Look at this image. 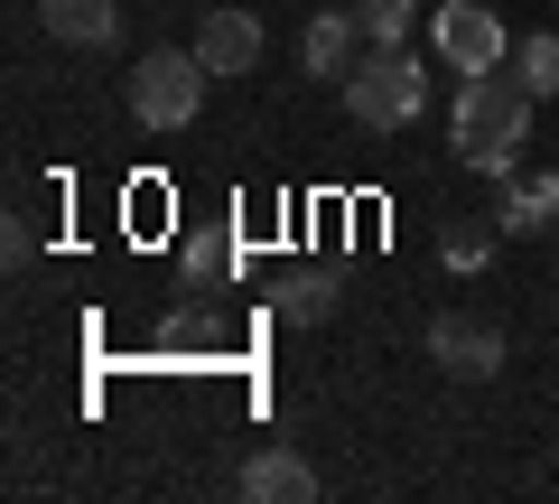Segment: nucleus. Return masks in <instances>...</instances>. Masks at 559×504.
<instances>
[{
	"mask_svg": "<svg viewBox=\"0 0 559 504\" xmlns=\"http://www.w3.org/2000/svg\"><path fill=\"white\" fill-rule=\"evenodd\" d=\"M532 103L540 94H522L513 75H466V94H457V113H448V141H457V160L476 168V178H503V168H522V141H532Z\"/></svg>",
	"mask_w": 559,
	"mask_h": 504,
	"instance_id": "obj_1",
	"label": "nucleus"
},
{
	"mask_svg": "<svg viewBox=\"0 0 559 504\" xmlns=\"http://www.w3.org/2000/svg\"><path fill=\"white\" fill-rule=\"evenodd\" d=\"M224 262H234V243H224V234H197V243H187V281H215Z\"/></svg>",
	"mask_w": 559,
	"mask_h": 504,
	"instance_id": "obj_15",
	"label": "nucleus"
},
{
	"mask_svg": "<svg viewBox=\"0 0 559 504\" xmlns=\"http://www.w3.org/2000/svg\"><path fill=\"white\" fill-rule=\"evenodd\" d=\"M355 20H364V38H373V47H401V38H411V20H419V0H355Z\"/></svg>",
	"mask_w": 559,
	"mask_h": 504,
	"instance_id": "obj_13",
	"label": "nucleus"
},
{
	"mask_svg": "<svg viewBox=\"0 0 559 504\" xmlns=\"http://www.w3.org/2000/svg\"><path fill=\"white\" fill-rule=\"evenodd\" d=\"M429 355H439L448 374H466V384H485V374H503V327H485V318H429Z\"/></svg>",
	"mask_w": 559,
	"mask_h": 504,
	"instance_id": "obj_5",
	"label": "nucleus"
},
{
	"mask_svg": "<svg viewBox=\"0 0 559 504\" xmlns=\"http://www.w3.org/2000/svg\"><path fill=\"white\" fill-rule=\"evenodd\" d=\"M326 308H336V271H289L280 281V318L289 327H318Z\"/></svg>",
	"mask_w": 559,
	"mask_h": 504,
	"instance_id": "obj_12",
	"label": "nucleus"
},
{
	"mask_svg": "<svg viewBox=\"0 0 559 504\" xmlns=\"http://www.w3.org/2000/svg\"><path fill=\"white\" fill-rule=\"evenodd\" d=\"M485 234H495V224H448V243H439V253H448V271H485V253H495Z\"/></svg>",
	"mask_w": 559,
	"mask_h": 504,
	"instance_id": "obj_14",
	"label": "nucleus"
},
{
	"mask_svg": "<svg viewBox=\"0 0 559 504\" xmlns=\"http://www.w3.org/2000/svg\"><path fill=\"white\" fill-rule=\"evenodd\" d=\"M503 206H495V234H550L559 224V178L550 168H503Z\"/></svg>",
	"mask_w": 559,
	"mask_h": 504,
	"instance_id": "obj_6",
	"label": "nucleus"
},
{
	"mask_svg": "<svg viewBox=\"0 0 559 504\" xmlns=\"http://www.w3.org/2000/svg\"><path fill=\"white\" fill-rule=\"evenodd\" d=\"M439 57L457 66V75H495L513 47H503V20L485 10V0H448L439 10Z\"/></svg>",
	"mask_w": 559,
	"mask_h": 504,
	"instance_id": "obj_4",
	"label": "nucleus"
},
{
	"mask_svg": "<svg viewBox=\"0 0 559 504\" xmlns=\"http://www.w3.org/2000/svg\"><path fill=\"white\" fill-rule=\"evenodd\" d=\"M38 20H47V38H66V47H112L121 38L112 0H38Z\"/></svg>",
	"mask_w": 559,
	"mask_h": 504,
	"instance_id": "obj_10",
	"label": "nucleus"
},
{
	"mask_svg": "<svg viewBox=\"0 0 559 504\" xmlns=\"http://www.w3.org/2000/svg\"><path fill=\"white\" fill-rule=\"evenodd\" d=\"M503 75H513L522 94H559V28H532V38H513Z\"/></svg>",
	"mask_w": 559,
	"mask_h": 504,
	"instance_id": "obj_11",
	"label": "nucleus"
},
{
	"mask_svg": "<svg viewBox=\"0 0 559 504\" xmlns=\"http://www.w3.org/2000/svg\"><path fill=\"white\" fill-rule=\"evenodd\" d=\"M355 38H364L355 10H318V20L299 28V66H308V75H326V84H345V75H355Z\"/></svg>",
	"mask_w": 559,
	"mask_h": 504,
	"instance_id": "obj_8",
	"label": "nucleus"
},
{
	"mask_svg": "<svg viewBox=\"0 0 559 504\" xmlns=\"http://www.w3.org/2000/svg\"><path fill=\"white\" fill-rule=\"evenodd\" d=\"M205 113V57L197 47H150L131 66V121L140 131H187Z\"/></svg>",
	"mask_w": 559,
	"mask_h": 504,
	"instance_id": "obj_2",
	"label": "nucleus"
},
{
	"mask_svg": "<svg viewBox=\"0 0 559 504\" xmlns=\"http://www.w3.org/2000/svg\"><path fill=\"white\" fill-rule=\"evenodd\" d=\"M242 495L252 504H308L318 495V467L299 448H261V458H242Z\"/></svg>",
	"mask_w": 559,
	"mask_h": 504,
	"instance_id": "obj_9",
	"label": "nucleus"
},
{
	"mask_svg": "<svg viewBox=\"0 0 559 504\" xmlns=\"http://www.w3.org/2000/svg\"><path fill=\"white\" fill-rule=\"evenodd\" d=\"M197 57H205V75H252V66H261V20H252V10H205Z\"/></svg>",
	"mask_w": 559,
	"mask_h": 504,
	"instance_id": "obj_7",
	"label": "nucleus"
},
{
	"mask_svg": "<svg viewBox=\"0 0 559 504\" xmlns=\"http://www.w3.org/2000/svg\"><path fill=\"white\" fill-rule=\"evenodd\" d=\"M419 103H429V75H419L411 47H373V57H355V75H345V113H355L364 131H401V121H419Z\"/></svg>",
	"mask_w": 559,
	"mask_h": 504,
	"instance_id": "obj_3",
	"label": "nucleus"
}]
</instances>
